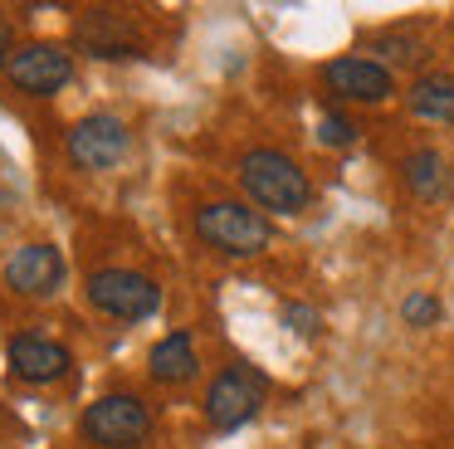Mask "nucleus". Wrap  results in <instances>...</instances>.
I'll return each instance as SVG.
<instances>
[{
  "label": "nucleus",
  "mask_w": 454,
  "mask_h": 449,
  "mask_svg": "<svg viewBox=\"0 0 454 449\" xmlns=\"http://www.w3.org/2000/svg\"><path fill=\"white\" fill-rule=\"evenodd\" d=\"M317 142L323 146H352L356 142V122L342 113H323V122H317Z\"/></svg>",
  "instance_id": "nucleus-16"
},
{
  "label": "nucleus",
  "mask_w": 454,
  "mask_h": 449,
  "mask_svg": "<svg viewBox=\"0 0 454 449\" xmlns=\"http://www.w3.org/2000/svg\"><path fill=\"white\" fill-rule=\"evenodd\" d=\"M79 429L98 449H137L152 435V410L137 396H103L83 410Z\"/></svg>",
  "instance_id": "nucleus-3"
},
{
  "label": "nucleus",
  "mask_w": 454,
  "mask_h": 449,
  "mask_svg": "<svg viewBox=\"0 0 454 449\" xmlns=\"http://www.w3.org/2000/svg\"><path fill=\"white\" fill-rule=\"evenodd\" d=\"M239 185L249 191V201L274 215H298L313 201V185L298 171V161L274 152V146H254V152L239 156Z\"/></svg>",
  "instance_id": "nucleus-1"
},
{
  "label": "nucleus",
  "mask_w": 454,
  "mask_h": 449,
  "mask_svg": "<svg viewBox=\"0 0 454 449\" xmlns=\"http://www.w3.org/2000/svg\"><path fill=\"white\" fill-rule=\"evenodd\" d=\"M401 176H405V191H411L415 201H444V195L454 191L450 166H444V156L434 152V146H420V152L405 156Z\"/></svg>",
  "instance_id": "nucleus-13"
},
{
  "label": "nucleus",
  "mask_w": 454,
  "mask_h": 449,
  "mask_svg": "<svg viewBox=\"0 0 454 449\" xmlns=\"http://www.w3.org/2000/svg\"><path fill=\"white\" fill-rule=\"evenodd\" d=\"M323 83L333 88L337 98H347V103H386V98L395 93L391 68L376 64V59H362V54L333 59V64L323 68Z\"/></svg>",
  "instance_id": "nucleus-9"
},
{
  "label": "nucleus",
  "mask_w": 454,
  "mask_h": 449,
  "mask_svg": "<svg viewBox=\"0 0 454 449\" xmlns=\"http://www.w3.org/2000/svg\"><path fill=\"white\" fill-rule=\"evenodd\" d=\"M401 318L411 322V327H430V322H440V298H430V293H411V298L401 303Z\"/></svg>",
  "instance_id": "nucleus-17"
},
{
  "label": "nucleus",
  "mask_w": 454,
  "mask_h": 449,
  "mask_svg": "<svg viewBox=\"0 0 454 449\" xmlns=\"http://www.w3.org/2000/svg\"><path fill=\"white\" fill-rule=\"evenodd\" d=\"M11 371L20 381H35V386H54V381L69 376L74 357L64 342H50V337H35V332H20V337H11Z\"/></svg>",
  "instance_id": "nucleus-11"
},
{
  "label": "nucleus",
  "mask_w": 454,
  "mask_h": 449,
  "mask_svg": "<svg viewBox=\"0 0 454 449\" xmlns=\"http://www.w3.org/2000/svg\"><path fill=\"white\" fill-rule=\"evenodd\" d=\"M196 342H191V332H171V337H161L157 347H152L147 357V376L157 381V386H186L191 376H196Z\"/></svg>",
  "instance_id": "nucleus-12"
},
{
  "label": "nucleus",
  "mask_w": 454,
  "mask_h": 449,
  "mask_svg": "<svg viewBox=\"0 0 454 449\" xmlns=\"http://www.w3.org/2000/svg\"><path fill=\"white\" fill-rule=\"evenodd\" d=\"M128 127H122V117L113 113H89L79 117V122L69 127V156L74 166H83V171H108V166H118L122 156H128Z\"/></svg>",
  "instance_id": "nucleus-6"
},
{
  "label": "nucleus",
  "mask_w": 454,
  "mask_h": 449,
  "mask_svg": "<svg viewBox=\"0 0 454 449\" xmlns=\"http://www.w3.org/2000/svg\"><path fill=\"white\" fill-rule=\"evenodd\" d=\"M196 234L210 244V249L230 254V259H254V254L269 249L274 224H269L259 210L239 205V201H210V205L196 210Z\"/></svg>",
  "instance_id": "nucleus-2"
},
{
  "label": "nucleus",
  "mask_w": 454,
  "mask_h": 449,
  "mask_svg": "<svg viewBox=\"0 0 454 449\" xmlns=\"http://www.w3.org/2000/svg\"><path fill=\"white\" fill-rule=\"evenodd\" d=\"M74 44L93 59H142V35L118 10H83L74 20Z\"/></svg>",
  "instance_id": "nucleus-7"
},
{
  "label": "nucleus",
  "mask_w": 454,
  "mask_h": 449,
  "mask_svg": "<svg viewBox=\"0 0 454 449\" xmlns=\"http://www.w3.org/2000/svg\"><path fill=\"white\" fill-rule=\"evenodd\" d=\"M5 283H11V293H20V298H50L64 283L59 249H54V244H20V249L11 254V264H5Z\"/></svg>",
  "instance_id": "nucleus-10"
},
{
  "label": "nucleus",
  "mask_w": 454,
  "mask_h": 449,
  "mask_svg": "<svg viewBox=\"0 0 454 449\" xmlns=\"http://www.w3.org/2000/svg\"><path fill=\"white\" fill-rule=\"evenodd\" d=\"M284 322L294 332H303V337H313V332H317V312L313 308H298V303H288V308H284Z\"/></svg>",
  "instance_id": "nucleus-18"
},
{
  "label": "nucleus",
  "mask_w": 454,
  "mask_h": 449,
  "mask_svg": "<svg viewBox=\"0 0 454 449\" xmlns=\"http://www.w3.org/2000/svg\"><path fill=\"white\" fill-rule=\"evenodd\" d=\"M5 74H11V83L25 88V93L50 98V93H59V88L74 78V59L64 54L59 44H25V49L11 54Z\"/></svg>",
  "instance_id": "nucleus-8"
},
{
  "label": "nucleus",
  "mask_w": 454,
  "mask_h": 449,
  "mask_svg": "<svg viewBox=\"0 0 454 449\" xmlns=\"http://www.w3.org/2000/svg\"><path fill=\"white\" fill-rule=\"evenodd\" d=\"M0 64H11V20H0Z\"/></svg>",
  "instance_id": "nucleus-19"
},
{
  "label": "nucleus",
  "mask_w": 454,
  "mask_h": 449,
  "mask_svg": "<svg viewBox=\"0 0 454 449\" xmlns=\"http://www.w3.org/2000/svg\"><path fill=\"white\" fill-rule=\"evenodd\" d=\"M376 54H386L391 64H420L425 59V39H415L411 29H386V35H376Z\"/></svg>",
  "instance_id": "nucleus-15"
},
{
  "label": "nucleus",
  "mask_w": 454,
  "mask_h": 449,
  "mask_svg": "<svg viewBox=\"0 0 454 449\" xmlns=\"http://www.w3.org/2000/svg\"><path fill=\"white\" fill-rule=\"evenodd\" d=\"M264 390H269V381L259 376L254 366L235 361V366H225L215 381H210V390H206V420L215 429L249 425V420L259 415V406H264Z\"/></svg>",
  "instance_id": "nucleus-5"
},
{
  "label": "nucleus",
  "mask_w": 454,
  "mask_h": 449,
  "mask_svg": "<svg viewBox=\"0 0 454 449\" xmlns=\"http://www.w3.org/2000/svg\"><path fill=\"white\" fill-rule=\"evenodd\" d=\"M411 113L425 117V122H454V74H420L411 83Z\"/></svg>",
  "instance_id": "nucleus-14"
},
{
  "label": "nucleus",
  "mask_w": 454,
  "mask_h": 449,
  "mask_svg": "<svg viewBox=\"0 0 454 449\" xmlns=\"http://www.w3.org/2000/svg\"><path fill=\"white\" fill-rule=\"evenodd\" d=\"M89 303L118 322H142L161 308V288L137 269H98L89 273Z\"/></svg>",
  "instance_id": "nucleus-4"
}]
</instances>
